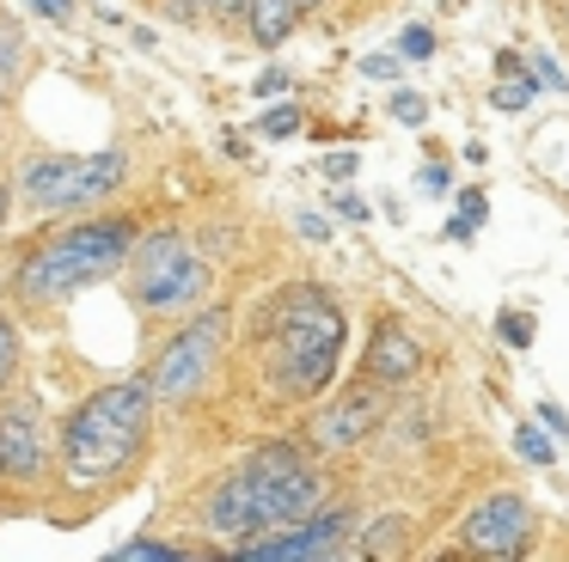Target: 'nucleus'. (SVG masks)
<instances>
[{
    "instance_id": "nucleus-13",
    "label": "nucleus",
    "mask_w": 569,
    "mask_h": 562,
    "mask_svg": "<svg viewBox=\"0 0 569 562\" xmlns=\"http://www.w3.org/2000/svg\"><path fill=\"white\" fill-rule=\"evenodd\" d=\"M239 19H246V31H251V43H258V49H282L307 12H300V0H246Z\"/></svg>"
},
{
    "instance_id": "nucleus-24",
    "label": "nucleus",
    "mask_w": 569,
    "mask_h": 562,
    "mask_svg": "<svg viewBox=\"0 0 569 562\" xmlns=\"http://www.w3.org/2000/svg\"><path fill=\"white\" fill-rule=\"evenodd\" d=\"M417 183H422V190H435V195H447V183H453V171H447V159H441V165L429 159V165L417 171Z\"/></svg>"
},
{
    "instance_id": "nucleus-10",
    "label": "nucleus",
    "mask_w": 569,
    "mask_h": 562,
    "mask_svg": "<svg viewBox=\"0 0 569 562\" xmlns=\"http://www.w3.org/2000/svg\"><path fill=\"white\" fill-rule=\"evenodd\" d=\"M380 422H386V398L373 391V379L368 385H343L319 415H312V446L319 452H349V446H361Z\"/></svg>"
},
{
    "instance_id": "nucleus-6",
    "label": "nucleus",
    "mask_w": 569,
    "mask_h": 562,
    "mask_svg": "<svg viewBox=\"0 0 569 562\" xmlns=\"http://www.w3.org/2000/svg\"><path fill=\"white\" fill-rule=\"evenodd\" d=\"M129 178L123 147H99V153H38L19 171V202L31 214H87L104 195H117Z\"/></svg>"
},
{
    "instance_id": "nucleus-32",
    "label": "nucleus",
    "mask_w": 569,
    "mask_h": 562,
    "mask_svg": "<svg viewBox=\"0 0 569 562\" xmlns=\"http://www.w3.org/2000/svg\"><path fill=\"white\" fill-rule=\"evenodd\" d=\"M31 7H38L43 19H56V24H68V12H74V7H68V0H31Z\"/></svg>"
},
{
    "instance_id": "nucleus-1",
    "label": "nucleus",
    "mask_w": 569,
    "mask_h": 562,
    "mask_svg": "<svg viewBox=\"0 0 569 562\" xmlns=\"http://www.w3.org/2000/svg\"><path fill=\"white\" fill-rule=\"evenodd\" d=\"M153 379H117V385L92 391L87 403H74V415L62 422V471L80 489H104L123 471H136L141 452L153 440Z\"/></svg>"
},
{
    "instance_id": "nucleus-3",
    "label": "nucleus",
    "mask_w": 569,
    "mask_h": 562,
    "mask_svg": "<svg viewBox=\"0 0 569 562\" xmlns=\"http://www.w3.org/2000/svg\"><path fill=\"white\" fill-rule=\"evenodd\" d=\"M136 220L129 214H80L62 232L26 244V257L13 263V293L26 305H62L74 300L92 281H111L129 263V244H136Z\"/></svg>"
},
{
    "instance_id": "nucleus-30",
    "label": "nucleus",
    "mask_w": 569,
    "mask_h": 562,
    "mask_svg": "<svg viewBox=\"0 0 569 562\" xmlns=\"http://www.w3.org/2000/svg\"><path fill=\"white\" fill-rule=\"evenodd\" d=\"M276 92H288V73H282V68H270V73L258 80V98H276Z\"/></svg>"
},
{
    "instance_id": "nucleus-15",
    "label": "nucleus",
    "mask_w": 569,
    "mask_h": 562,
    "mask_svg": "<svg viewBox=\"0 0 569 562\" xmlns=\"http://www.w3.org/2000/svg\"><path fill=\"white\" fill-rule=\"evenodd\" d=\"M405 532H410V525L392 513V520H373L368 538H361V544H349V550H356V556H386V550H405Z\"/></svg>"
},
{
    "instance_id": "nucleus-27",
    "label": "nucleus",
    "mask_w": 569,
    "mask_h": 562,
    "mask_svg": "<svg viewBox=\"0 0 569 562\" xmlns=\"http://www.w3.org/2000/svg\"><path fill=\"white\" fill-rule=\"evenodd\" d=\"M361 73L368 80H398V56H361Z\"/></svg>"
},
{
    "instance_id": "nucleus-12",
    "label": "nucleus",
    "mask_w": 569,
    "mask_h": 562,
    "mask_svg": "<svg viewBox=\"0 0 569 562\" xmlns=\"http://www.w3.org/2000/svg\"><path fill=\"white\" fill-rule=\"evenodd\" d=\"M417 367H422V349L410 342V330L398 318H380L368 342V379L373 385H405V379H417Z\"/></svg>"
},
{
    "instance_id": "nucleus-36",
    "label": "nucleus",
    "mask_w": 569,
    "mask_h": 562,
    "mask_svg": "<svg viewBox=\"0 0 569 562\" xmlns=\"http://www.w3.org/2000/svg\"><path fill=\"white\" fill-rule=\"evenodd\" d=\"M312 7H319V0H300V12H312Z\"/></svg>"
},
{
    "instance_id": "nucleus-26",
    "label": "nucleus",
    "mask_w": 569,
    "mask_h": 562,
    "mask_svg": "<svg viewBox=\"0 0 569 562\" xmlns=\"http://www.w3.org/2000/svg\"><path fill=\"white\" fill-rule=\"evenodd\" d=\"M295 227H300V239H312V244L331 239V220H325V214H295Z\"/></svg>"
},
{
    "instance_id": "nucleus-34",
    "label": "nucleus",
    "mask_w": 569,
    "mask_h": 562,
    "mask_svg": "<svg viewBox=\"0 0 569 562\" xmlns=\"http://www.w3.org/2000/svg\"><path fill=\"white\" fill-rule=\"evenodd\" d=\"M539 422H545V428H551V434H563V428H569V415H563V410H557V403H545V410H539Z\"/></svg>"
},
{
    "instance_id": "nucleus-11",
    "label": "nucleus",
    "mask_w": 569,
    "mask_h": 562,
    "mask_svg": "<svg viewBox=\"0 0 569 562\" xmlns=\"http://www.w3.org/2000/svg\"><path fill=\"white\" fill-rule=\"evenodd\" d=\"M50 434H43L38 403H0V476H38Z\"/></svg>"
},
{
    "instance_id": "nucleus-9",
    "label": "nucleus",
    "mask_w": 569,
    "mask_h": 562,
    "mask_svg": "<svg viewBox=\"0 0 569 562\" xmlns=\"http://www.w3.org/2000/svg\"><path fill=\"white\" fill-rule=\"evenodd\" d=\"M459 550L466 556H490V562H515L532 550V508L527 495H490L471 508V520L459 525Z\"/></svg>"
},
{
    "instance_id": "nucleus-16",
    "label": "nucleus",
    "mask_w": 569,
    "mask_h": 562,
    "mask_svg": "<svg viewBox=\"0 0 569 562\" xmlns=\"http://www.w3.org/2000/svg\"><path fill=\"white\" fill-rule=\"evenodd\" d=\"M490 98H496V110H508V117H515V110H527L532 98H539V80H532V73H508Z\"/></svg>"
},
{
    "instance_id": "nucleus-18",
    "label": "nucleus",
    "mask_w": 569,
    "mask_h": 562,
    "mask_svg": "<svg viewBox=\"0 0 569 562\" xmlns=\"http://www.w3.org/2000/svg\"><path fill=\"white\" fill-rule=\"evenodd\" d=\"M19 354H26V342H19L13 318H0V391L13 385V373H19Z\"/></svg>"
},
{
    "instance_id": "nucleus-23",
    "label": "nucleus",
    "mask_w": 569,
    "mask_h": 562,
    "mask_svg": "<svg viewBox=\"0 0 569 562\" xmlns=\"http://www.w3.org/2000/svg\"><path fill=\"white\" fill-rule=\"evenodd\" d=\"M300 129V110L295 104H276L270 117H263V134H276V141H282V134H295Z\"/></svg>"
},
{
    "instance_id": "nucleus-22",
    "label": "nucleus",
    "mask_w": 569,
    "mask_h": 562,
    "mask_svg": "<svg viewBox=\"0 0 569 562\" xmlns=\"http://www.w3.org/2000/svg\"><path fill=\"white\" fill-rule=\"evenodd\" d=\"M392 117L410 122V129H422V122H429V104H422L417 92H392Z\"/></svg>"
},
{
    "instance_id": "nucleus-8",
    "label": "nucleus",
    "mask_w": 569,
    "mask_h": 562,
    "mask_svg": "<svg viewBox=\"0 0 569 562\" xmlns=\"http://www.w3.org/2000/svg\"><path fill=\"white\" fill-rule=\"evenodd\" d=\"M349 538H356V513L349 508H312L300 520L276 525V538H246L233 544L239 562H319V556H343Z\"/></svg>"
},
{
    "instance_id": "nucleus-5",
    "label": "nucleus",
    "mask_w": 569,
    "mask_h": 562,
    "mask_svg": "<svg viewBox=\"0 0 569 562\" xmlns=\"http://www.w3.org/2000/svg\"><path fill=\"white\" fill-rule=\"evenodd\" d=\"M123 269H129V293H136V305L153 312V318H184V312H197V305L214 293L209 257H202L178 227L136 232Z\"/></svg>"
},
{
    "instance_id": "nucleus-35",
    "label": "nucleus",
    "mask_w": 569,
    "mask_h": 562,
    "mask_svg": "<svg viewBox=\"0 0 569 562\" xmlns=\"http://www.w3.org/2000/svg\"><path fill=\"white\" fill-rule=\"evenodd\" d=\"M7 195H13V190H0V227H7V208H13V202H7Z\"/></svg>"
},
{
    "instance_id": "nucleus-21",
    "label": "nucleus",
    "mask_w": 569,
    "mask_h": 562,
    "mask_svg": "<svg viewBox=\"0 0 569 562\" xmlns=\"http://www.w3.org/2000/svg\"><path fill=\"white\" fill-rule=\"evenodd\" d=\"M496 330L508 337V349H527V342H532V318L527 312H502V318H496Z\"/></svg>"
},
{
    "instance_id": "nucleus-28",
    "label": "nucleus",
    "mask_w": 569,
    "mask_h": 562,
    "mask_svg": "<svg viewBox=\"0 0 569 562\" xmlns=\"http://www.w3.org/2000/svg\"><path fill=\"white\" fill-rule=\"evenodd\" d=\"M483 208H490V202H483V190H459V214H466L471 227L483 220Z\"/></svg>"
},
{
    "instance_id": "nucleus-7",
    "label": "nucleus",
    "mask_w": 569,
    "mask_h": 562,
    "mask_svg": "<svg viewBox=\"0 0 569 562\" xmlns=\"http://www.w3.org/2000/svg\"><path fill=\"white\" fill-rule=\"evenodd\" d=\"M227 305H209L202 300V312L190 318L184 330H178L172 342L160 349V361H153V398L160 403H190V398H202L209 391V379H214V361H221V349H227Z\"/></svg>"
},
{
    "instance_id": "nucleus-20",
    "label": "nucleus",
    "mask_w": 569,
    "mask_h": 562,
    "mask_svg": "<svg viewBox=\"0 0 569 562\" xmlns=\"http://www.w3.org/2000/svg\"><path fill=\"white\" fill-rule=\"evenodd\" d=\"M398 56H405V61H429L435 56V31H429V24H405V31H398Z\"/></svg>"
},
{
    "instance_id": "nucleus-2",
    "label": "nucleus",
    "mask_w": 569,
    "mask_h": 562,
    "mask_svg": "<svg viewBox=\"0 0 569 562\" xmlns=\"http://www.w3.org/2000/svg\"><path fill=\"white\" fill-rule=\"evenodd\" d=\"M325 495H331V483L307 464V452L282 440V446L251 452V459L209 495V532L246 544V538L276 532V525L325 508Z\"/></svg>"
},
{
    "instance_id": "nucleus-4",
    "label": "nucleus",
    "mask_w": 569,
    "mask_h": 562,
    "mask_svg": "<svg viewBox=\"0 0 569 562\" xmlns=\"http://www.w3.org/2000/svg\"><path fill=\"white\" fill-rule=\"evenodd\" d=\"M343 361V312L319 288H288L276 305V324L263 337V379L270 398H319Z\"/></svg>"
},
{
    "instance_id": "nucleus-14",
    "label": "nucleus",
    "mask_w": 569,
    "mask_h": 562,
    "mask_svg": "<svg viewBox=\"0 0 569 562\" xmlns=\"http://www.w3.org/2000/svg\"><path fill=\"white\" fill-rule=\"evenodd\" d=\"M19 68H26V37H19V24H7V19H0V104L13 98Z\"/></svg>"
},
{
    "instance_id": "nucleus-17",
    "label": "nucleus",
    "mask_w": 569,
    "mask_h": 562,
    "mask_svg": "<svg viewBox=\"0 0 569 562\" xmlns=\"http://www.w3.org/2000/svg\"><path fill=\"white\" fill-rule=\"evenodd\" d=\"M515 452L527 464H539V471H545V464H557V446H551V434H539V422L515 428Z\"/></svg>"
},
{
    "instance_id": "nucleus-33",
    "label": "nucleus",
    "mask_w": 569,
    "mask_h": 562,
    "mask_svg": "<svg viewBox=\"0 0 569 562\" xmlns=\"http://www.w3.org/2000/svg\"><path fill=\"white\" fill-rule=\"evenodd\" d=\"M202 12H221V19H239V12H246V0H202Z\"/></svg>"
},
{
    "instance_id": "nucleus-29",
    "label": "nucleus",
    "mask_w": 569,
    "mask_h": 562,
    "mask_svg": "<svg viewBox=\"0 0 569 562\" xmlns=\"http://www.w3.org/2000/svg\"><path fill=\"white\" fill-rule=\"evenodd\" d=\"M331 202H337V214H349V220H368V208H361V195H349V190H337V195H331Z\"/></svg>"
},
{
    "instance_id": "nucleus-31",
    "label": "nucleus",
    "mask_w": 569,
    "mask_h": 562,
    "mask_svg": "<svg viewBox=\"0 0 569 562\" xmlns=\"http://www.w3.org/2000/svg\"><path fill=\"white\" fill-rule=\"evenodd\" d=\"M325 171H331V178H356V153H331V159H325Z\"/></svg>"
},
{
    "instance_id": "nucleus-25",
    "label": "nucleus",
    "mask_w": 569,
    "mask_h": 562,
    "mask_svg": "<svg viewBox=\"0 0 569 562\" xmlns=\"http://www.w3.org/2000/svg\"><path fill=\"white\" fill-rule=\"evenodd\" d=\"M532 80H545V86H551V92H563V68H557V61L551 56H532Z\"/></svg>"
},
{
    "instance_id": "nucleus-19",
    "label": "nucleus",
    "mask_w": 569,
    "mask_h": 562,
    "mask_svg": "<svg viewBox=\"0 0 569 562\" xmlns=\"http://www.w3.org/2000/svg\"><path fill=\"white\" fill-rule=\"evenodd\" d=\"M111 556H117V562H178L184 550H172V544H153V538H136V544H117Z\"/></svg>"
}]
</instances>
